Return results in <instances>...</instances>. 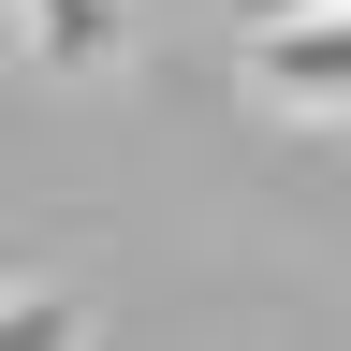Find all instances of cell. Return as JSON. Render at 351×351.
Here are the masks:
<instances>
[{
	"instance_id": "obj_1",
	"label": "cell",
	"mask_w": 351,
	"mask_h": 351,
	"mask_svg": "<svg viewBox=\"0 0 351 351\" xmlns=\"http://www.w3.org/2000/svg\"><path fill=\"white\" fill-rule=\"evenodd\" d=\"M249 88L293 117H351V0H293V15H249Z\"/></svg>"
},
{
	"instance_id": "obj_2",
	"label": "cell",
	"mask_w": 351,
	"mask_h": 351,
	"mask_svg": "<svg viewBox=\"0 0 351 351\" xmlns=\"http://www.w3.org/2000/svg\"><path fill=\"white\" fill-rule=\"evenodd\" d=\"M15 29L44 44V59H103V44H117V0H15Z\"/></svg>"
}]
</instances>
